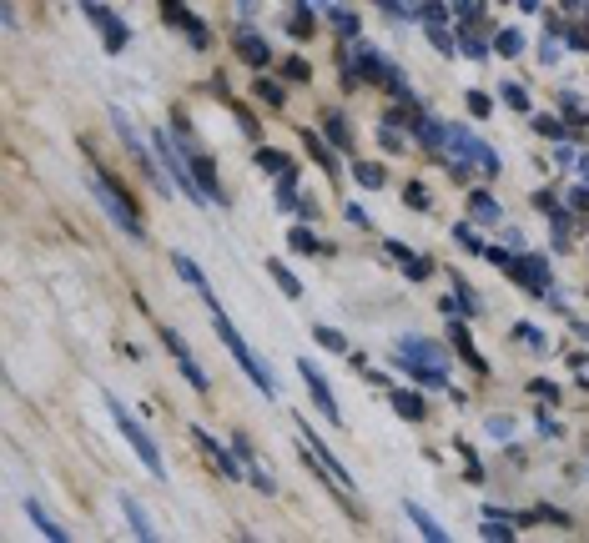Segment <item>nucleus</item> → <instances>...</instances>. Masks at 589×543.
<instances>
[{
    "mask_svg": "<svg viewBox=\"0 0 589 543\" xmlns=\"http://www.w3.org/2000/svg\"><path fill=\"white\" fill-rule=\"evenodd\" d=\"M106 403H111V418H116V427L126 432V438H131V448L141 453V463H146L151 473H162V453H156V443H151L146 432H141V422H136V418H131V413H126L116 398H106Z\"/></svg>",
    "mask_w": 589,
    "mask_h": 543,
    "instance_id": "f257e3e1",
    "label": "nucleus"
},
{
    "mask_svg": "<svg viewBox=\"0 0 589 543\" xmlns=\"http://www.w3.org/2000/svg\"><path fill=\"white\" fill-rule=\"evenodd\" d=\"M217 332H222V342H227V347L237 352V362H242V367H247V372L257 377V388H262V393H273V377H267V367H262V362H257V357L247 352V342L237 337V328H232V322H227L222 312H217Z\"/></svg>",
    "mask_w": 589,
    "mask_h": 543,
    "instance_id": "f03ea898",
    "label": "nucleus"
},
{
    "mask_svg": "<svg viewBox=\"0 0 589 543\" xmlns=\"http://www.w3.org/2000/svg\"><path fill=\"white\" fill-rule=\"evenodd\" d=\"M302 377H307V388H312V403L323 408V418L343 422V418H338V403H333V393H328V383H323V377H317V367H312V362H302Z\"/></svg>",
    "mask_w": 589,
    "mask_h": 543,
    "instance_id": "7ed1b4c3",
    "label": "nucleus"
},
{
    "mask_svg": "<svg viewBox=\"0 0 589 543\" xmlns=\"http://www.w3.org/2000/svg\"><path fill=\"white\" fill-rule=\"evenodd\" d=\"M162 337H167V347L177 352V362H182V372H187V383H197V388H207V377H202V367H197V357L187 352V342H182L177 332H162Z\"/></svg>",
    "mask_w": 589,
    "mask_h": 543,
    "instance_id": "20e7f679",
    "label": "nucleus"
},
{
    "mask_svg": "<svg viewBox=\"0 0 589 543\" xmlns=\"http://www.w3.org/2000/svg\"><path fill=\"white\" fill-rule=\"evenodd\" d=\"M172 262H177V272H182V277H187V282H192V287H197V292H202L207 302H217V297H211V287H207V277H202V272L192 267V257H182V252H177Z\"/></svg>",
    "mask_w": 589,
    "mask_h": 543,
    "instance_id": "39448f33",
    "label": "nucleus"
},
{
    "mask_svg": "<svg viewBox=\"0 0 589 543\" xmlns=\"http://www.w3.org/2000/svg\"><path fill=\"white\" fill-rule=\"evenodd\" d=\"M242 61H252V66H262V61H267V45H262L257 35H242Z\"/></svg>",
    "mask_w": 589,
    "mask_h": 543,
    "instance_id": "423d86ee",
    "label": "nucleus"
},
{
    "mask_svg": "<svg viewBox=\"0 0 589 543\" xmlns=\"http://www.w3.org/2000/svg\"><path fill=\"white\" fill-rule=\"evenodd\" d=\"M408 513H413V523H418V528H423V533H428V538H448V533H444V528H439V523H434V518H428V513H423V508H413V503H408Z\"/></svg>",
    "mask_w": 589,
    "mask_h": 543,
    "instance_id": "0eeeda50",
    "label": "nucleus"
},
{
    "mask_svg": "<svg viewBox=\"0 0 589 543\" xmlns=\"http://www.w3.org/2000/svg\"><path fill=\"white\" fill-rule=\"evenodd\" d=\"M393 403H398V413H403V418H423V403H418L413 393H398Z\"/></svg>",
    "mask_w": 589,
    "mask_h": 543,
    "instance_id": "6e6552de",
    "label": "nucleus"
},
{
    "mask_svg": "<svg viewBox=\"0 0 589 543\" xmlns=\"http://www.w3.org/2000/svg\"><path fill=\"white\" fill-rule=\"evenodd\" d=\"M126 513H131V523H136V533H141V538H151V523H146V513H141V508H136L131 498H126Z\"/></svg>",
    "mask_w": 589,
    "mask_h": 543,
    "instance_id": "1a4fd4ad",
    "label": "nucleus"
},
{
    "mask_svg": "<svg viewBox=\"0 0 589 543\" xmlns=\"http://www.w3.org/2000/svg\"><path fill=\"white\" fill-rule=\"evenodd\" d=\"M273 277L282 282V292H287V297H297V277H292V272H282V267L273 262Z\"/></svg>",
    "mask_w": 589,
    "mask_h": 543,
    "instance_id": "9d476101",
    "label": "nucleus"
},
{
    "mask_svg": "<svg viewBox=\"0 0 589 543\" xmlns=\"http://www.w3.org/2000/svg\"><path fill=\"white\" fill-rule=\"evenodd\" d=\"M473 216H478V222H494V201L489 196H473Z\"/></svg>",
    "mask_w": 589,
    "mask_h": 543,
    "instance_id": "9b49d317",
    "label": "nucleus"
},
{
    "mask_svg": "<svg viewBox=\"0 0 589 543\" xmlns=\"http://www.w3.org/2000/svg\"><path fill=\"white\" fill-rule=\"evenodd\" d=\"M257 96H262V101H267V106H282V91H277V86H267V81H262V86H257Z\"/></svg>",
    "mask_w": 589,
    "mask_h": 543,
    "instance_id": "f8f14e48",
    "label": "nucleus"
},
{
    "mask_svg": "<svg viewBox=\"0 0 589 543\" xmlns=\"http://www.w3.org/2000/svg\"><path fill=\"white\" fill-rule=\"evenodd\" d=\"M358 177H363V186H378V181H383V172H378V167H363Z\"/></svg>",
    "mask_w": 589,
    "mask_h": 543,
    "instance_id": "ddd939ff",
    "label": "nucleus"
}]
</instances>
